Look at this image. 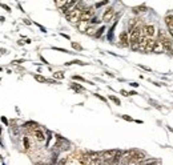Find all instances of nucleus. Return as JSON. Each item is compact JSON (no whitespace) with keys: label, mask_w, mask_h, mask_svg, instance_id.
I'll return each mask as SVG.
<instances>
[{"label":"nucleus","mask_w":173,"mask_h":165,"mask_svg":"<svg viewBox=\"0 0 173 165\" xmlns=\"http://www.w3.org/2000/svg\"><path fill=\"white\" fill-rule=\"evenodd\" d=\"M154 41H156V40H153L152 37H148V39H146V43H145V49H144V52H153Z\"/></svg>","instance_id":"nucleus-8"},{"label":"nucleus","mask_w":173,"mask_h":165,"mask_svg":"<svg viewBox=\"0 0 173 165\" xmlns=\"http://www.w3.org/2000/svg\"><path fill=\"white\" fill-rule=\"evenodd\" d=\"M75 80H80V81H85V79H83L81 76H73Z\"/></svg>","instance_id":"nucleus-25"},{"label":"nucleus","mask_w":173,"mask_h":165,"mask_svg":"<svg viewBox=\"0 0 173 165\" xmlns=\"http://www.w3.org/2000/svg\"><path fill=\"white\" fill-rule=\"evenodd\" d=\"M159 41L164 45L165 49H169V51L172 49V39H170V37H168V35L165 33L164 31H160L159 32Z\"/></svg>","instance_id":"nucleus-3"},{"label":"nucleus","mask_w":173,"mask_h":165,"mask_svg":"<svg viewBox=\"0 0 173 165\" xmlns=\"http://www.w3.org/2000/svg\"><path fill=\"white\" fill-rule=\"evenodd\" d=\"M120 161H121V157H114V158H112L111 161H108L106 164L108 165H119Z\"/></svg>","instance_id":"nucleus-13"},{"label":"nucleus","mask_w":173,"mask_h":165,"mask_svg":"<svg viewBox=\"0 0 173 165\" xmlns=\"http://www.w3.org/2000/svg\"><path fill=\"white\" fill-rule=\"evenodd\" d=\"M104 31H105V27H101V28H98L97 31H96V33H95V37H100L101 35H103Z\"/></svg>","instance_id":"nucleus-17"},{"label":"nucleus","mask_w":173,"mask_h":165,"mask_svg":"<svg viewBox=\"0 0 173 165\" xmlns=\"http://www.w3.org/2000/svg\"><path fill=\"white\" fill-rule=\"evenodd\" d=\"M109 98H111L113 103H116V105H120V100L117 97H114V96H109Z\"/></svg>","instance_id":"nucleus-22"},{"label":"nucleus","mask_w":173,"mask_h":165,"mask_svg":"<svg viewBox=\"0 0 173 165\" xmlns=\"http://www.w3.org/2000/svg\"><path fill=\"white\" fill-rule=\"evenodd\" d=\"M121 95H124V96H129V93H128L127 90H124V89H122V90H121Z\"/></svg>","instance_id":"nucleus-27"},{"label":"nucleus","mask_w":173,"mask_h":165,"mask_svg":"<svg viewBox=\"0 0 173 165\" xmlns=\"http://www.w3.org/2000/svg\"><path fill=\"white\" fill-rule=\"evenodd\" d=\"M32 135H33V136H35V138H36L37 141H40V143H43V141L45 140L44 133H43V130H40V129L33 130V133H32Z\"/></svg>","instance_id":"nucleus-9"},{"label":"nucleus","mask_w":173,"mask_h":165,"mask_svg":"<svg viewBox=\"0 0 173 165\" xmlns=\"http://www.w3.org/2000/svg\"><path fill=\"white\" fill-rule=\"evenodd\" d=\"M1 121H4V122H5V124H7V122H8V121H7V119H5V117H4V116H3V117H1Z\"/></svg>","instance_id":"nucleus-29"},{"label":"nucleus","mask_w":173,"mask_h":165,"mask_svg":"<svg viewBox=\"0 0 173 165\" xmlns=\"http://www.w3.org/2000/svg\"><path fill=\"white\" fill-rule=\"evenodd\" d=\"M0 158H1V156H0Z\"/></svg>","instance_id":"nucleus-31"},{"label":"nucleus","mask_w":173,"mask_h":165,"mask_svg":"<svg viewBox=\"0 0 173 165\" xmlns=\"http://www.w3.org/2000/svg\"><path fill=\"white\" fill-rule=\"evenodd\" d=\"M165 23H166L168 28H169L170 31H173V15H166V17H165Z\"/></svg>","instance_id":"nucleus-11"},{"label":"nucleus","mask_w":173,"mask_h":165,"mask_svg":"<svg viewBox=\"0 0 173 165\" xmlns=\"http://www.w3.org/2000/svg\"><path fill=\"white\" fill-rule=\"evenodd\" d=\"M144 160H145V153H144L143 151H137V149H136L133 156L130 157L128 165H138V164H141Z\"/></svg>","instance_id":"nucleus-1"},{"label":"nucleus","mask_w":173,"mask_h":165,"mask_svg":"<svg viewBox=\"0 0 173 165\" xmlns=\"http://www.w3.org/2000/svg\"><path fill=\"white\" fill-rule=\"evenodd\" d=\"M77 27H79V29H80L81 32H85V31H87V28L89 27V23H84V21H80Z\"/></svg>","instance_id":"nucleus-12"},{"label":"nucleus","mask_w":173,"mask_h":165,"mask_svg":"<svg viewBox=\"0 0 173 165\" xmlns=\"http://www.w3.org/2000/svg\"><path fill=\"white\" fill-rule=\"evenodd\" d=\"M72 48H75V49H77V51H81L83 49L81 45L77 44V43H75V41H72Z\"/></svg>","instance_id":"nucleus-20"},{"label":"nucleus","mask_w":173,"mask_h":165,"mask_svg":"<svg viewBox=\"0 0 173 165\" xmlns=\"http://www.w3.org/2000/svg\"><path fill=\"white\" fill-rule=\"evenodd\" d=\"M67 20L72 24H76V23H80V17H81V11L77 9V8H73L72 11H69L67 13Z\"/></svg>","instance_id":"nucleus-2"},{"label":"nucleus","mask_w":173,"mask_h":165,"mask_svg":"<svg viewBox=\"0 0 173 165\" xmlns=\"http://www.w3.org/2000/svg\"><path fill=\"white\" fill-rule=\"evenodd\" d=\"M105 4H108V1H98V3H96V7H101V5H105Z\"/></svg>","instance_id":"nucleus-23"},{"label":"nucleus","mask_w":173,"mask_h":165,"mask_svg":"<svg viewBox=\"0 0 173 165\" xmlns=\"http://www.w3.org/2000/svg\"><path fill=\"white\" fill-rule=\"evenodd\" d=\"M93 19V8L88 7L84 8V11L81 12V17H80V21H84V23H89Z\"/></svg>","instance_id":"nucleus-4"},{"label":"nucleus","mask_w":173,"mask_h":165,"mask_svg":"<svg viewBox=\"0 0 173 165\" xmlns=\"http://www.w3.org/2000/svg\"><path fill=\"white\" fill-rule=\"evenodd\" d=\"M53 77H55V79H64V72H61V71L55 72V73H53Z\"/></svg>","instance_id":"nucleus-16"},{"label":"nucleus","mask_w":173,"mask_h":165,"mask_svg":"<svg viewBox=\"0 0 173 165\" xmlns=\"http://www.w3.org/2000/svg\"><path fill=\"white\" fill-rule=\"evenodd\" d=\"M23 143H24V148L29 149V140H28V137H24L23 138Z\"/></svg>","instance_id":"nucleus-21"},{"label":"nucleus","mask_w":173,"mask_h":165,"mask_svg":"<svg viewBox=\"0 0 173 165\" xmlns=\"http://www.w3.org/2000/svg\"><path fill=\"white\" fill-rule=\"evenodd\" d=\"M89 165H103V160H101V158H96V160H92Z\"/></svg>","instance_id":"nucleus-18"},{"label":"nucleus","mask_w":173,"mask_h":165,"mask_svg":"<svg viewBox=\"0 0 173 165\" xmlns=\"http://www.w3.org/2000/svg\"><path fill=\"white\" fill-rule=\"evenodd\" d=\"M143 32L145 33V36H146V37H152V36L154 35V32H156V28H154V25L149 24V25L143 27Z\"/></svg>","instance_id":"nucleus-7"},{"label":"nucleus","mask_w":173,"mask_h":165,"mask_svg":"<svg viewBox=\"0 0 173 165\" xmlns=\"http://www.w3.org/2000/svg\"><path fill=\"white\" fill-rule=\"evenodd\" d=\"M103 165H108V164H106V162H104V164H103Z\"/></svg>","instance_id":"nucleus-30"},{"label":"nucleus","mask_w":173,"mask_h":165,"mask_svg":"<svg viewBox=\"0 0 173 165\" xmlns=\"http://www.w3.org/2000/svg\"><path fill=\"white\" fill-rule=\"evenodd\" d=\"M120 45L121 47H129V33H128L127 31L121 32L120 33Z\"/></svg>","instance_id":"nucleus-5"},{"label":"nucleus","mask_w":173,"mask_h":165,"mask_svg":"<svg viewBox=\"0 0 173 165\" xmlns=\"http://www.w3.org/2000/svg\"><path fill=\"white\" fill-rule=\"evenodd\" d=\"M85 33H87V35H89V36H95V33H96L95 27L89 25V27H88V28H87V31H85Z\"/></svg>","instance_id":"nucleus-14"},{"label":"nucleus","mask_w":173,"mask_h":165,"mask_svg":"<svg viewBox=\"0 0 173 165\" xmlns=\"http://www.w3.org/2000/svg\"><path fill=\"white\" fill-rule=\"evenodd\" d=\"M95 96H96V97H98V98H100V100H103V101H106L105 98H104V97H101V96H100V95H97V93H96Z\"/></svg>","instance_id":"nucleus-28"},{"label":"nucleus","mask_w":173,"mask_h":165,"mask_svg":"<svg viewBox=\"0 0 173 165\" xmlns=\"http://www.w3.org/2000/svg\"><path fill=\"white\" fill-rule=\"evenodd\" d=\"M164 51H165L164 45H162L161 43L159 41V40H156V41H154V47H153V52H156V53H162Z\"/></svg>","instance_id":"nucleus-10"},{"label":"nucleus","mask_w":173,"mask_h":165,"mask_svg":"<svg viewBox=\"0 0 173 165\" xmlns=\"http://www.w3.org/2000/svg\"><path fill=\"white\" fill-rule=\"evenodd\" d=\"M71 87L73 88V89L76 90V92H81V90H84V88H83V87H80V85H77V84H75V82L71 85Z\"/></svg>","instance_id":"nucleus-19"},{"label":"nucleus","mask_w":173,"mask_h":165,"mask_svg":"<svg viewBox=\"0 0 173 165\" xmlns=\"http://www.w3.org/2000/svg\"><path fill=\"white\" fill-rule=\"evenodd\" d=\"M35 80H37L39 82H47V79H45L44 76H41V75H35Z\"/></svg>","instance_id":"nucleus-15"},{"label":"nucleus","mask_w":173,"mask_h":165,"mask_svg":"<svg viewBox=\"0 0 173 165\" xmlns=\"http://www.w3.org/2000/svg\"><path fill=\"white\" fill-rule=\"evenodd\" d=\"M113 16H114V9L113 8H108V9L104 12V15H103V21L104 23H109V21L113 19Z\"/></svg>","instance_id":"nucleus-6"},{"label":"nucleus","mask_w":173,"mask_h":165,"mask_svg":"<svg viewBox=\"0 0 173 165\" xmlns=\"http://www.w3.org/2000/svg\"><path fill=\"white\" fill-rule=\"evenodd\" d=\"M0 5H1V7H3V8H4V9H5V11H7V12H11V8H9V7H8V5H4V4H0Z\"/></svg>","instance_id":"nucleus-24"},{"label":"nucleus","mask_w":173,"mask_h":165,"mask_svg":"<svg viewBox=\"0 0 173 165\" xmlns=\"http://www.w3.org/2000/svg\"><path fill=\"white\" fill-rule=\"evenodd\" d=\"M122 119H124V120H128V121H132V119H130L129 116H127V114H124V116H122Z\"/></svg>","instance_id":"nucleus-26"}]
</instances>
